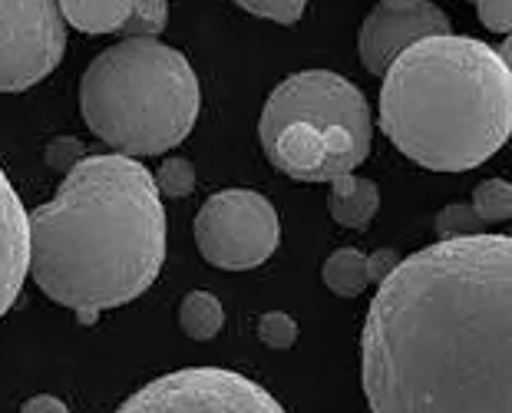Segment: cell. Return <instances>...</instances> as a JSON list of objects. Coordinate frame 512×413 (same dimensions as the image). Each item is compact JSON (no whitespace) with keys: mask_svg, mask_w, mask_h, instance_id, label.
Here are the masks:
<instances>
[{"mask_svg":"<svg viewBox=\"0 0 512 413\" xmlns=\"http://www.w3.org/2000/svg\"><path fill=\"white\" fill-rule=\"evenodd\" d=\"M169 20V7L166 0H133L129 7V17L123 20V34L126 37H159L166 30Z\"/></svg>","mask_w":512,"mask_h":413,"instance_id":"16","label":"cell"},{"mask_svg":"<svg viewBox=\"0 0 512 413\" xmlns=\"http://www.w3.org/2000/svg\"><path fill=\"white\" fill-rule=\"evenodd\" d=\"M27 242V275L37 288L93 324L149 291L166 262L156 179L123 152L83 156L57 199L27 215Z\"/></svg>","mask_w":512,"mask_h":413,"instance_id":"2","label":"cell"},{"mask_svg":"<svg viewBox=\"0 0 512 413\" xmlns=\"http://www.w3.org/2000/svg\"><path fill=\"white\" fill-rule=\"evenodd\" d=\"M437 34H450V17H446L437 4L423 0V4L403 7V10L374 7L361 27V40H357L361 63L370 73L380 76L400 50H407L410 43H417L423 37H437Z\"/></svg>","mask_w":512,"mask_h":413,"instance_id":"9","label":"cell"},{"mask_svg":"<svg viewBox=\"0 0 512 413\" xmlns=\"http://www.w3.org/2000/svg\"><path fill=\"white\" fill-rule=\"evenodd\" d=\"M380 76V129L417 166L466 172L506 146L512 73L489 43L423 37L400 50Z\"/></svg>","mask_w":512,"mask_h":413,"instance_id":"3","label":"cell"},{"mask_svg":"<svg viewBox=\"0 0 512 413\" xmlns=\"http://www.w3.org/2000/svg\"><path fill=\"white\" fill-rule=\"evenodd\" d=\"M20 413H70V407L63 404L60 397H50V394H40V397H30L24 410Z\"/></svg>","mask_w":512,"mask_h":413,"instance_id":"24","label":"cell"},{"mask_svg":"<svg viewBox=\"0 0 512 413\" xmlns=\"http://www.w3.org/2000/svg\"><path fill=\"white\" fill-rule=\"evenodd\" d=\"M60 17L83 34H116L133 0H57Z\"/></svg>","mask_w":512,"mask_h":413,"instance_id":"12","label":"cell"},{"mask_svg":"<svg viewBox=\"0 0 512 413\" xmlns=\"http://www.w3.org/2000/svg\"><path fill=\"white\" fill-rule=\"evenodd\" d=\"M324 285L337 298H357L370 285L367 255H361L357 248H337L328 262H324Z\"/></svg>","mask_w":512,"mask_h":413,"instance_id":"13","label":"cell"},{"mask_svg":"<svg viewBox=\"0 0 512 413\" xmlns=\"http://www.w3.org/2000/svg\"><path fill=\"white\" fill-rule=\"evenodd\" d=\"M400 262V255L394 252V248H380V252L374 255H367V278H370V285H380L390 271H394V265Z\"/></svg>","mask_w":512,"mask_h":413,"instance_id":"23","label":"cell"},{"mask_svg":"<svg viewBox=\"0 0 512 413\" xmlns=\"http://www.w3.org/2000/svg\"><path fill=\"white\" fill-rule=\"evenodd\" d=\"M238 7H245L248 14L275 20V24H298L308 0H235Z\"/></svg>","mask_w":512,"mask_h":413,"instance_id":"20","label":"cell"},{"mask_svg":"<svg viewBox=\"0 0 512 413\" xmlns=\"http://www.w3.org/2000/svg\"><path fill=\"white\" fill-rule=\"evenodd\" d=\"M361 384L370 413H512V238L400 258L370 301Z\"/></svg>","mask_w":512,"mask_h":413,"instance_id":"1","label":"cell"},{"mask_svg":"<svg viewBox=\"0 0 512 413\" xmlns=\"http://www.w3.org/2000/svg\"><path fill=\"white\" fill-rule=\"evenodd\" d=\"M67 20L57 0H0V93H24L60 67Z\"/></svg>","mask_w":512,"mask_h":413,"instance_id":"8","label":"cell"},{"mask_svg":"<svg viewBox=\"0 0 512 413\" xmlns=\"http://www.w3.org/2000/svg\"><path fill=\"white\" fill-rule=\"evenodd\" d=\"M225 311L222 301L209 295V291H192L179 308V328L189 334L192 341H212L222 331Z\"/></svg>","mask_w":512,"mask_h":413,"instance_id":"14","label":"cell"},{"mask_svg":"<svg viewBox=\"0 0 512 413\" xmlns=\"http://www.w3.org/2000/svg\"><path fill=\"white\" fill-rule=\"evenodd\" d=\"M423 0H380V7H390V10H403V7H417Z\"/></svg>","mask_w":512,"mask_h":413,"instance_id":"25","label":"cell"},{"mask_svg":"<svg viewBox=\"0 0 512 413\" xmlns=\"http://www.w3.org/2000/svg\"><path fill=\"white\" fill-rule=\"evenodd\" d=\"M258 338L261 344H268L271 351H288L298 341V324L285 311H268L258 321Z\"/></svg>","mask_w":512,"mask_h":413,"instance_id":"19","label":"cell"},{"mask_svg":"<svg viewBox=\"0 0 512 413\" xmlns=\"http://www.w3.org/2000/svg\"><path fill=\"white\" fill-rule=\"evenodd\" d=\"M258 136L278 172L298 182H331L367 159L374 119L351 80L331 70H304L271 90Z\"/></svg>","mask_w":512,"mask_h":413,"instance_id":"5","label":"cell"},{"mask_svg":"<svg viewBox=\"0 0 512 413\" xmlns=\"http://www.w3.org/2000/svg\"><path fill=\"white\" fill-rule=\"evenodd\" d=\"M199 76L159 37H126L80 80V113L96 139L123 156L176 149L199 119Z\"/></svg>","mask_w":512,"mask_h":413,"instance_id":"4","label":"cell"},{"mask_svg":"<svg viewBox=\"0 0 512 413\" xmlns=\"http://www.w3.org/2000/svg\"><path fill=\"white\" fill-rule=\"evenodd\" d=\"M486 222L479 219L473 205H446V209L437 215V235L440 238H463V235H483Z\"/></svg>","mask_w":512,"mask_h":413,"instance_id":"18","label":"cell"},{"mask_svg":"<svg viewBox=\"0 0 512 413\" xmlns=\"http://www.w3.org/2000/svg\"><path fill=\"white\" fill-rule=\"evenodd\" d=\"M331 219L344 228H367L380 209V192L370 179H357L354 172L331 179L328 195Z\"/></svg>","mask_w":512,"mask_h":413,"instance_id":"11","label":"cell"},{"mask_svg":"<svg viewBox=\"0 0 512 413\" xmlns=\"http://www.w3.org/2000/svg\"><path fill=\"white\" fill-rule=\"evenodd\" d=\"M281 242L278 212L261 192H215L195 215V245L202 258L225 271L258 268L275 255Z\"/></svg>","mask_w":512,"mask_h":413,"instance_id":"6","label":"cell"},{"mask_svg":"<svg viewBox=\"0 0 512 413\" xmlns=\"http://www.w3.org/2000/svg\"><path fill=\"white\" fill-rule=\"evenodd\" d=\"M83 156H86V149L80 139H57V143L47 146V166L57 172H70Z\"/></svg>","mask_w":512,"mask_h":413,"instance_id":"22","label":"cell"},{"mask_svg":"<svg viewBox=\"0 0 512 413\" xmlns=\"http://www.w3.org/2000/svg\"><path fill=\"white\" fill-rule=\"evenodd\" d=\"M27 262V212L10 179L4 176V169H0V318L14 308L17 295L24 291Z\"/></svg>","mask_w":512,"mask_h":413,"instance_id":"10","label":"cell"},{"mask_svg":"<svg viewBox=\"0 0 512 413\" xmlns=\"http://www.w3.org/2000/svg\"><path fill=\"white\" fill-rule=\"evenodd\" d=\"M156 189L169 199H185L195 189V166L189 159H166L156 172Z\"/></svg>","mask_w":512,"mask_h":413,"instance_id":"17","label":"cell"},{"mask_svg":"<svg viewBox=\"0 0 512 413\" xmlns=\"http://www.w3.org/2000/svg\"><path fill=\"white\" fill-rule=\"evenodd\" d=\"M470 205L483 222H506L512 215V186L506 179H486L476 186Z\"/></svg>","mask_w":512,"mask_h":413,"instance_id":"15","label":"cell"},{"mask_svg":"<svg viewBox=\"0 0 512 413\" xmlns=\"http://www.w3.org/2000/svg\"><path fill=\"white\" fill-rule=\"evenodd\" d=\"M116 413H288L255 384L225 367H185L136 390Z\"/></svg>","mask_w":512,"mask_h":413,"instance_id":"7","label":"cell"},{"mask_svg":"<svg viewBox=\"0 0 512 413\" xmlns=\"http://www.w3.org/2000/svg\"><path fill=\"white\" fill-rule=\"evenodd\" d=\"M479 20L493 34H509L512 30V0H476Z\"/></svg>","mask_w":512,"mask_h":413,"instance_id":"21","label":"cell"}]
</instances>
